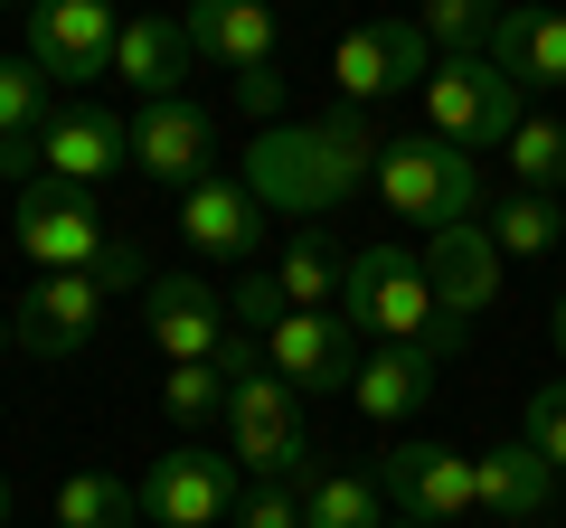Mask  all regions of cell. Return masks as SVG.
<instances>
[{
  "mask_svg": "<svg viewBox=\"0 0 566 528\" xmlns=\"http://www.w3.org/2000/svg\"><path fill=\"white\" fill-rule=\"evenodd\" d=\"M378 151H387L378 123L349 114V104H331V114H312V123L255 133V142H245V189L264 199V218H322L349 189L378 180Z\"/></svg>",
  "mask_w": 566,
  "mask_h": 528,
  "instance_id": "obj_1",
  "label": "cell"
},
{
  "mask_svg": "<svg viewBox=\"0 0 566 528\" xmlns=\"http://www.w3.org/2000/svg\"><path fill=\"white\" fill-rule=\"evenodd\" d=\"M340 321L378 349H434L444 359V311H434V274L406 245H359L340 274Z\"/></svg>",
  "mask_w": 566,
  "mask_h": 528,
  "instance_id": "obj_2",
  "label": "cell"
},
{
  "mask_svg": "<svg viewBox=\"0 0 566 528\" xmlns=\"http://www.w3.org/2000/svg\"><path fill=\"white\" fill-rule=\"evenodd\" d=\"M378 189L387 208H397L406 226H482L491 218V189H482V161L472 151H453V142H434V133H397V142L378 151Z\"/></svg>",
  "mask_w": 566,
  "mask_h": 528,
  "instance_id": "obj_3",
  "label": "cell"
},
{
  "mask_svg": "<svg viewBox=\"0 0 566 528\" xmlns=\"http://www.w3.org/2000/svg\"><path fill=\"white\" fill-rule=\"evenodd\" d=\"M227 463H237L245 482H293V490L322 472V463H312L303 397H293L274 368H245V378H227Z\"/></svg>",
  "mask_w": 566,
  "mask_h": 528,
  "instance_id": "obj_4",
  "label": "cell"
},
{
  "mask_svg": "<svg viewBox=\"0 0 566 528\" xmlns=\"http://www.w3.org/2000/svg\"><path fill=\"white\" fill-rule=\"evenodd\" d=\"M424 123H434V142H453V151L482 161L491 142H510V133L528 123V95L491 57H444L434 76H424Z\"/></svg>",
  "mask_w": 566,
  "mask_h": 528,
  "instance_id": "obj_5",
  "label": "cell"
},
{
  "mask_svg": "<svg viewBox=\"0 0 566 528\" xmlns=\"http://www.w3.org/2000/svg\"><path fill=\"white\" fill-rule=\"evenodd\" d=\"M133 500H142L151 528H227L237 500H245V472L227 463V453H208V444H170V453H151V472L133 482Z\"/></svg>",
  "mask_w": 566,
  "mask_h": 528,
  "instance_id": "obj_6",
  "label": "cell"
},
{
  "mask_svg": "<svg viewBox=\"0 0 566 528\" xmlns=\"http://www.w3.org/2000/svg\"><path fill=\"white\" fill-rule=\"evenodd\" d=\"M10 236H20V264H39V274H104V255H114L95 189H57V180L20 189Z\"/></svg>",
  "mask_w": 566,
  "mask_h": 528,
  "instance_id": "obj_7",
  "label": "cell"
},
{
  "mask_svg": "<svg viewBox=\"0 0 566 528\" xmlns=\"http://www.w3.org/2000/svg\"><path fill=\"white\" fill-rule=\"evenodd\" d=\"M434 39H424V20H359L340 47H331V85H340V104L349 114H368V104H387L397 85H416L424 95V76H434Z\"/></svg>",
  "mask_w": 566,
  "mask_h": 528,
  "instance_id": "obj_8",
  "label": "cell"
},
{
  "mask_svg": "<svg viewBox=\"0 0 566 528\" xmlns=\"http://www.w3.org/2000/svg\"><path fill=\"white\" fill-rule=\"evenodd\" d=\"M359 330L340 321V311H283L274 330H264V368H274L293 397H349L359 387Z\"/></svg>",
  "mask_w": 566,
  "mask_h": 528,
  "instance_id": "obj_9",
  "label": "cell"
},
{
  "mask_svg": "<svg viewBox=\"0 0 566 528\" xmlns=\"http://www.w3.org/2000/svg\"><path fill=\"white\" fill-rule=\"evenodd\" d=\"M29 66H39L48 85H85V76H114V47H123V20L104 10V0H39L20 29Z\"/></svg>",
  "mask_w": 566,
  "mask_h": 528,
  "instance_id": "obj_10",
  "label": "cell"
},
{
  "mask_svg": "<svg viewBox=\"0 0 566 528\" xmlns=\"http://www.w3.org/2000/svg\"><path fill=\"white\" fill-rule=\"evenodd\" d=\"M142 340L161 349L170 368H218L237 321H227V293H208L199 274H161V284L142 293Z\"/></svg>",
  "mask_w": 566,
  "mask_h": 528,
  "instance_id": "obj_11",
  "label": "cell"
},
{
  "mask_svg": "<svg viewBox=\"0 0 566 528\" xmlns=\"http://www.w3.org/2000/svg\"><path fill=\"white\" fill-rule=\"evenodd\" d=\"M501 245H491V226H444V236L424 245V274H434V311H444V359L472 340V321H482L491 303H501Z\"/></svg>",
  "mask_w": 566,
  "mask_h": 528,
  "instance_id": "obj_12",
  "label": "cell"
},
{
  "mask_svg": "<svg viewBox=\"0 0 566 528\" xmlns=\"http://www.w3.org/2000/svg\"><path fill=\"white\" fill-rule=\"evenodd\" d=\"M104 303H114V293H104L95 274H39V284L10 303V349H29V359H76V349L95 340Z\"/></svg>",
  "mask_w": 566,
  "mask_h": 528,
  "instance_id": "obj_13",
  "label": "cell"
},
{
  "mask_svg": "<svg viewBox=\"0 0 566 528\" xmlns=\"http://www.w3.org/2000/svg\"><path fill=\"white\" fill-rule=\"evenodd\" d=\"M378 490L397 500V519L453 528V519H472V453H453V444H397V453H378Z\"/></svg>",
  "mask_w": 566,
  "mask_h": 528,
  "instance_id": "obj_14",
  "label": "cell"
},
{
  "mask_svg": "<svg viewBox=\"0 0 566 528\" xmlns=\"http://www.w3.org/2000/svg\"><path fill=\"white\" fill-rule=\"evenodd\" d=\"M133 170H142V180H161V189H199L208 170H218V114L189 104V95L142 104V114H133Z\"/></svg>",
  "mask_w": 566,
  "mask_h": 528,
  "instance_id": "obj_15",
  "label": "cell"
},
{
  "mask_svg": "<svg viewBox=\"0 0 566 528\" xmlns=\"http://www.w3.org/2000/svg\"><path fill=\"white\" fill-rule=\"evenodd\" d=\"M114 170H133V123L104 114V104H66V114L48 123V142H39V180H57V189H104Z\"/></svg>",
  "mask_w": 566,
  "mask_h": 528,
  "instance_id": "obj_16",
  "label": "cell"
},
{
  "mask_svg": "<svg viewBox=\"0 0 566 528\" xmlns=\"http://www.w3.org/2000/svg\"><path fill=\"white\" fill-rule=\"evenodd\" d=\"M547 500H557V463H547L528 434H510V444H482L472 453V509L501 528H528L547 519Z\"/></svg>",
  "mask_w": 566,
  "mask_h": 528,
  "instance_id": "obj_17",
  "label": "cell"
},
{
  "mask_svg": "<svg viewBox=\"0 0 566 528\" xmlns=\"http://www.w3.org/2000/svg\"><path fill=\"white\" fill-rule=\"evenodd\" d=\"M180 236L199 245V255H227V264L255 255V236H264V199L245 189V170H208L199 189H180Z\"/></svg>",
  "mask_w": 566,
  "mask_h": 528,
  "instance_id": "obj_18",
  "label": "cell"
},
{
  "mask_svg": "<svg viewBox=\"0 0 566 528\" xmlns=\"http://www.w3.org/2000/svg\"><path fill=\"white\" fill-rule=\"evenodd\" d=\"M189 20H170V10H142V20H123V47H114V76L133 85L142 104H170L189 76Z\"/></svg>",
  "mask_w": 566,
  "mask_h": 528,
  "instance_id": "obj_19",
  "label": "cell"
},
{
  "mask_svg": "<svg viewBox=\"0 0 566 528\" xmlns=\"http://www.w3.org/2000/svg\"><path fill=\"white\" fill-rule=\"evenodd\" d=\"M189 47L227 76H264L274 66V10L264 0H199L189 10Z\"/></svg>",
  "mask_w": 566,
  "mask_h": 528,
  "instance_id": "obj_20",
  "label": "cell"
},
{
  "mask_svg": "<svg viewBox=\"0 0 566 528\" xmlns=\"http://www.w3.org/2000/svg\"><path fill=\"white\" fill-rule=\"evenodd\" d=\"M491 66H501L510 85H547L557 95L566 85V10H501V29H491Z\"/></svg>",
  "mask_w": 566,
  "mask_h": 528,
  "instance_id": "obj_21",
  "label": "cell"
},
{
  "mask_svg": "<svg viewBox=\"0 0 566 528\" xmlns=\"http://www.w3.org/2000/svg\"><path fill=\"white\" fill-rule=\"evenodd\" d=\"M434 368H444L434 349H368L349 406H359L368 425H406V415H424V397H434Z\"/></svg>",
  "mask_w": 566,
  "mask_h": 528,
  "instance_id": "obj_22",
  "label": "cell"
},
{
  "mask_svg": "<svg viewBox=\"0 0 566 528\" xmlns=\"http://www.w3.org/2000/svg\"><path fill=\"white\" fill-rule=\"evenodd\" d=\"M340 274H349V255H331L322 226H293L283 255H274V284H283L293 311H340Z\"/></svg>",
  "mask_w": 566,
  "mask_h": 528,
  "instance_id": "obj_23",
  "label": "cell"
},
{
  "mask_svg": "<svg viewBox=\"0 0 566 528\" xmlns=\"http://www.w3.org/2000/svg\"><path fill=\"white\" fill-rule=\"evenodd\" d=\"M303 528H387L378 472H312L303 482Z\"/></svg>",
  "mask_w": 566,
  "mask_h": 528,
  "instance_id": "obj_24",
  "label": "cell"
},
{
  "mask_svg": "<svg viewBox=\"0 0 566 528\" xmlns=\"http://www.w3.org/2000/svg\"><path fill=\"white\" fill-rule=\"evenodd\" d=\"M48 123H57V85H48L29 57H10L0 66V151H39Z\"/></svg>",
  "mask_w": 566,
  "mask_h": 528,
  "instance_id": "obj_25",
  "label": "cell"
},
{
  "mask_svg": "<svg viewBox=\"0 0 566 528\" xmlns=\"http://www.w3.org/2000/svg\"><path fill=\"white\" fill-rule=\"evenodd\" d=\"M48 509H57V528H142V500L114 482V472H66Z\"/></svg>",
  "mask_w": 566,
  "mask_h": 528,
  "instance_id": "obj_26",
  "label": "cell"
},
{
  "mask_svg": "<svg viewBox=\"0 0 566 528\" xmlns=\"http://www.w3.org/2000/svg\"><path fill=\"white\" fill-rule=\"evenodd\" d=\"M510 180L538 189V199H557V189H566V123L557 114H528L520 133H510Z\"/></svg>",
  "mask_w": 566,
  "mask_h": 528,
  "instance_id": "obj_27",
  "label": "cell"
},
{
  "mask_svg": "<svg viewBox=\"0 0 566 528\" xmlns=\"http://www.w3.org/2000/svg\"><path fill=\"white\" fill-rule=\"evenodd\" d=\"M491 245H501V255H547V245L566 236V218H557V199H538V189H510L501 208H491Z\"/></svg>",
  "mask_w": 566,
  "mask_h": 528,
  "instance_id": "obj_28",
  "label": "cell"
},
{
  "mask_svg": "<svg viewBox=\"0 0 566 528\" xmlns=\"http://www.w3.org/2000/svg\"><path fill=\"white\" fill-rule=\"evenodd\" d=\"M491 29H501L491 0H424V39L453 47V57H491Z\"/></svg>",
  "mask_w": 566,
  "mask_h": 528,
  "instance_id": "obj_29",
  "label": "cell"
},
{
  "mask_svg": "<svg viewBox=\"0 0 566 528\" xmlns=\"http://www.w3.org/2000/svg\"><path fill=\"white\" fill-rule=\"evenodd\" d=\"M161 406H170V425H180V434L218 425V415H227V368H170V378H161Z\"/></svg>",
  "mask_w": 566,
  "mask_h": 528,
  "instance_id": "obj_30",
  "label": "cell"
},
{
  "mask_svg": "<svg viewBox=\"0 0 566 528\" xmlns=\"http://www.w3.org/2000/svg\"><path fill=\"white\" fill-rule=\"evenodd\" d=\"M283 311H293V303H283V284H274V264H264V274H255V264H245V284L227 293V321H237L245 340H264V330H274Z\"/></svg>",
  "mask_w": 566,
  "mask_h": 528,
  "instance_id": "obj_31",
  "label": "cell"
},
{
  "mask_svg": "<svg viewBox=\"0 0 566 528\" xmlns=\"http://www.w3.org/2000/svg\"><path fill=\"white\" fill-rule=\"evenodd\" d=\"M520 434H528V444H538L547 463L566 472V378H547V387H528V425H520Z\"/></svg>",
  "mask_w": 566,
  "mask_h": 528,
  "instance_id": "obj_32",
  "label": "cell"
},
{
  "mask_svg": "<svg viewBox=\"0 0 566 528\" xmlns=\"http://www.w3.org/2000/svg\"><path fill=\"white\" fill-rule=\"evenodd\" d=\"M237 528H303V490H293V482H245Z\"/></svg>",
  "mask_w": 566,
  "mask_h": 528,
  "instance_id": "obj_33",
  "label": "cell"
},
{
  "mask_svg": "<svg viewBox=\"0 0 566 528\" xmlns=\"http://www.w3.org/2000/svg\"><path fill=\"white\" fill-rule=\"evenodd\" d=\"M237 104L264 123V133H274V114H283V76H274V66H264V76H237Z\"/></svg>",
  "mask_w": 566,
  "mask_h": 528,
  "instance_id": "obj_34",
  "label": "cell"
},
{
  "mask_svg": "<svg viewBox=\"0 0 566 528\" xmlns=\"http://www.w3.org/2000/svg\"><path fill=\"white\" fill-rule=\"evenodd\" d=\"M547 340H557V359H566V293H557V311H547Z\"/></svg>",
  "mask_w": 566,
  "mask_h": 528,
  "instance_id": "obj_35",
  "label": "cell"
},
{
  "mask_svg": "<svg viewBox=\"0 0 566 528\" xmlns=\"http://www.w3.org/2000/svg\"><path fill=\"white\" fill-rule=\"evenodd\" d=\"M0 519H10V482H0Z\"/></svg>",
  "mask_w": 566,
  "mask_h": 528,
  "instance_id": "obj_36",
  "label": "cell"
},
{
  "mask_svg": "<svg viewBox=\"0 0 566 528\" xmlns=\"http://www.w3.org/2000/svg\"><path fill=\"white\" fill-rule=\"evenodd\" d=\"M387 528H416V519H387Z\"/></svg>",
  "mask_w": 566,
  "mask_h": 528,
  "instance_id": "obj_37",
  "label": "cell"
},
{
  "mask_svg": "<svg viewBox=\"0 0 566 528\" xmlns=\"http://www.w3.org/2000/svg\"><path fill=\"white\" fill-rule=\"evenodd\" d=\"M0 340H10V330H0Z\"/></svg>",
  "mask_w": 566,
  "mask_h": 528,
  "instance_id": "obj_38",
  "label": "cell"
}]
</instances>
